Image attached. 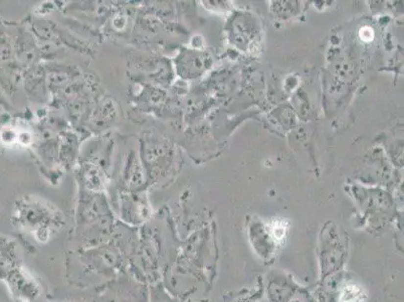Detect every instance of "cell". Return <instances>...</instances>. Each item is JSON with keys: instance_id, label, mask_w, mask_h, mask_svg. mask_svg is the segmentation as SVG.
Listing matches in <instances>:
<instances>
[{"instance_id": "cell-1", "label": "cell", "mask_w": 404, "mask_h": 302, "mask_svg": "<svg viewBox=\"0 0 404 302\" xmlns=\"http://www.w3.org/2000/svg\"><path fill=\"white\" fill-rule=\"evenodd\" d=\"M366 298L363 288L354 283L346 284L340 295V302H363Z\"/></svg>"}]
</instances>
